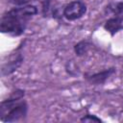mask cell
<instances>
[{
    "mask_svg": "<svg viewBox=\"0 0 123 123\" xmlns=\"http://www.w3.org/2000/svg\"><path fill=\"white\" fill-rule=\"evenodd\" d=\"M37 13V9L33 5L13 8L3 14L0 22V31L11 36H20L24 33L28 20Z\"/></svg>",
    "mask_w": 123,
    "mask_h": 123,
    "instance_id": "1",
    "label": "cell"
},
{
    "mask_svg": "<svg viewBox=\"0 0 123 123\" xmlns=\"http://www.w3.org/2000/svg\"><path fill=\"white\" fill-rule=\"evenodd\" d=\"M24 91H15L11 98L3 101L0 106L1 120L3 122H16L25 117L27 105L22 100Z\"/></svg>",
    "mask_w": 123,
    "mask_h": 123,
    "instance_id": "2",
    "label": "cell"
},
{
    "mask_svg": "<svg viewBox=\"0 0 123 123\" xmlns=\"http://www.w3.org/2000/svg\"><path fill=\"white\" fill-rule=\"evenodd\" d=\"M86 12V6L84 2L76 0L68 3L62 11V15L67 20H76L81 18Z\"/></svg>",
    "mask_w": 123,
    "mask_h": 123,
    "instance_id": "3",
    "label": "cell"
},
{
    "mask_svg": "<svg viewBox=\"0 0 123 123\" xmlns=\"http://www.w3.org/2000/svg\"><path fill=\"white\" fill-rule=\"evenodd\" d=\"M106 31H108L111 36L115 35L123 28V18L120 16H114L108 19L104 25Z\"/></svg>",
    "mask_w": 123,
    "mask_h": 123,
    "instance_id": "4",
    "label": "cell"
},
{
    "mask_svg": "<svg viewBox=\"0 0 123 123\" xmlns=\"http://www.w3.org/2000/svg\"><path fill=\"white\" fill-rule=\"evenodd\" d=\"M113 73H114V68H110V69H107V70H104V71H101V72H98L95 74L87 75L86 79L92 84L101 85V84L105 83L109 79V77H111Z\"/></svg>",
    "mask_w": 123,
    "mask_h": 123,
    "instance_id": "5",
    "label": "cell"
},
{
    "mask_svg": "<svg viewBox=\"0 0 123 123\" xmlns=\"http://www.w3.org/2000/svg\"><path fill=\"white\" fill-rule=\"evenodd\" d=\"M22 62H23V58H22V56L19 55V56H18L17 58H15L14 60H12V61H11V62H9L8 63H6V64L3 65L2 69H1V74H2L3 76L12 74V72H14V71L21 65Z\"/></svg>",
    "mask_w": 123,
    "mask_h": 123,
    "instance_id": "6",
    "label": "cell"
},
{
    "mask_svg": "<svg viewBox=\"0 0 123 123\" xmlns=\"http://www.w3.org/2000/svg\"><path fill=\"white\" fill-rule=\"evenodd\" d=\"M105 12L107 14H112V15H118L123 13V0H112L111 1L106 9Z\"/></svg>",
    "mask_w": 123,
    "mask_h": 123,
    "instance_id": "7",
    "label": "cell"
},
{
    "mask_svg": "<svg viewBox=\"0 0 123 123\" xmlns=\"http://www.w3.org/2000/svg\"><path fill=\"white\" fill-rule=\"evenodd\" d=\"M89 46H90V44L86 40H82L74 46V51L77 56H83L87 52Z\"/></svg>",
    "mask_w": 123,
    "mask_h": 123,
    "instance_id": "8",
    "label": "cell"
},
{
    "mask_svg": "<svg viewBox=\"0 0 123 123\" xmlns=\"http://www.w3.org/2000/svg\"><path fill=\"white\" fill-rule=\"evenodd\" d=\"M82 122H98L100 123L102 120L100 118H98L95 115H91V114H86V116H84L83 118H81Z\"/></svg>",
    "mask_w": 123,
    "mask_h": 123,
    "instance_id": "9",
    "label": "cell"
},
{
    "mask_svg": "<svg viewBox=\"0 0 123 123\" xmlns=\"http://www.w3.org/2000/svg\"><path fill=\"white\" fill-rule=\"evenodd\" d=\"M41 1V4H42V10H43V13L44 14H47L48 13V11L50 9V5L52 3L53 0H40Z\"/></svg>",
    "mask_w": 123,
    "mask_h": 123,
    "instance_id": "10",
    "label": "cell"
},
{
    "mask_svg": "<svg viewBox=\"0 0 123 123\" xmlns=\"http://www.w3.org/2000/svg\"><path fill=\"white\" fill-rule=\"evenodd\" d=\"M33 1H36V0H11V2L16 6H25Z\"/></svg>",
    "mask_w": 123,
    "mask_h": 123,
    "instance_id": "11",
    "label": "cell"
}]
</instances>
